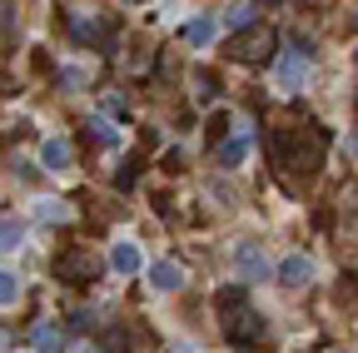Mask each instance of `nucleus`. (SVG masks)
Instances as JSON below:
<instances>
[{
  "label": "nucleus",
  "mask_w": 358,
  "mask_h": 353,
  "mask_svg": "<svg viewBox=\"0 0 358 353\" xmlns=\"http://www.w3.org/2000/svg\"><path fill=\"white\" fill-rule=\"evenodd\" d=\"M308 45H299L294 40V50L274 60V80H279V90H303V80H308Z\"/></svg>",
  "instance_id": "nucleus-3"
},
{
  "label": "nucleus",
  "mask_w": 358,
  "mask_h": 353,
  "mask_svg": "<svg viewBox=\"0 0 358 353\" xmlns=\"http://www.w3.org/2000/svg\"><path fill=\"white\" fill-rule=\"evenodd\" d=\"M55 274L65 279V284H90L100 274V259H90V254H65L60 264H55Z\"/></svg>",
  "instance_id": "nucleus-5"
},
{
  "label": "nucleus",
  "mask_w": 358,
  "mask_h": 353,
  "mask_svg": "<svg viewBox=\"0 0 358 353\" xmlns=\"http://www.w3.org/2000/svg\"><path fill=\"white\" fill-rule=\"evenodd\" d=\"M353 65H358V50H353Z\"/></svg>",
  "instance_id": "nucleus-23"
},
{
  "label": "nucleus",
  "mask_w": 358,
  "mask_h": 353,
  "mask_svg": "<svg viewBox=\"0 0 358 353\" xmlns=\"http://www.w3.org/2000/svg\"><path fill=\"white\" fill-rule=\"evenodd\" d=\"M150 284L159 294H179V289H185V264H179V259H155L150 264Z\"/></svg>",
  "instance_id": "nucleus-6"
},
{
  "label": "nucleus",
  "mask_w": 358,
  "mask_h": 353,
  "mask_svg": "<svg viewBox=\"0 0 358 353\" xmlns=\"http://www.w3.org/2000/svg\"><path fill=\"white\" fill-rule=\"evenodd\" d=\"M289 159H294L299 169H319V159H324V140H319V135H294Z\"/></svg>",
  "instance_id": "nucleus-9"
},
{
  "label": "nucleus",
  "mask_w": 358,
  "mask_h": 353,
  "mask_svg": "<svg viewBox=\"0 0 358 353\" xmlns=\"http://www.w3.org/2000/svg\"><path fill=\"white\" fill-rule=\"evenodd\" d=\"M214 35H219V20H209V15H194V20L185 25V45L204 50V45H214Z\"/></svg>",
  "instance_id": "nucleus-12"
},
{
  "label": "nucleus",
  "mask_w": 358,
  "mask_h": 353,
  "mask_svg": "<svg viewBox=\"0 0 358 353\" xmlns=\"http://www.w3.org/2000/svg\"><path fill=\"white\" fill-rule=\"evenodd\" d=\"M219 324H224V333H229L234 343H244V348L264 338V324H259L254 308L244 303L239 289H224V294H219Z\"/></svg>",
  "instance_id": "nucleus-1"
},
{
  "label": "nucleus",
  "mask_w": 358,
  "mask_h": 353,
  "mask_svg": "<svg viewBox=\"0 0 358 353\" xmlns=\"http://www.w3.org/2000/svg\"><path fill=\"white\" fill-rule=\"evenodd\" d=\"M70 35H75V40H95V35H100L95 15H70Z\"/></svg>",
  "instance_id": "nucleus-17"
},
{
  "label": "nucleus",
  "mask_w": 358,
  "mask_h": 353,
  "mask_svg": "<svg viewBox=\"0 0 358 353\" xmlns=\"http://www.w3.org/2000/svg\"><path fill=\"white\" fill-rule=\"evenodd\" d=\"M219 25H224V30H234V35L249 30V25H254V6H249V0H234V6H224Z\"/></svg>",
  "instance_id": "nucleus-14"
},
{
  "label": "nucleus",
  "mask_w": 358,
  "mask_h": 353,
  "mask_svg": "<svg viewBox=\"0 0 358 353\" xmlns=\"http://www.w3.org/2000/svg\"><path fill=\"white\" fill-rule=\"evenodd\" d=\"M40 164H45V169H70V164H75L70 140H60V135H55V140H45V145H40Z\"/></svg>",
  "instance_id": "nucleus-10"
},
{
  "label": "nucleus",
  "mask_w": 358,
  "mask_h": 353,
  "mask_svg": "<svg viewBox=\"0 0 358 353\" xmlns=\"http://www.w3.org/2000/svg\"><path fill=\"white\" fill-rule=\"evenodd\" d=\"M110 269L120 274V279H134L145 269V249L134 244V239H115V249H110Z\"/></svg>",
  "instance_id": "nucleus-4"
},
{
  "label": "nucleus",
  "mask_w": 358,
  "mask_h": 353,
  "mask_svg": "<svg viewBox=\"0 0 358 353\" xmlns=\"http://www.w3.org/2000/svg\"><path fill=\"white\" fill-rule=\"evenodd\" d=\"M264 6H279V0H264Z\"/></svg>",
  "instance_id": "nucleus-21"
},
{
  "label": "nucleus",
  "mask_w": 358,
  "mask_h": 353,
  "mask_svg": "<svg viewBox=\"0 0 358 353\" xmlns=\"http://www.w3.org/2000/svg\"><path fill=\"white\" fill-rule=\"evenodd\" d=\"M214 159H219V169H239L249 159V129H234V135L214 150Z\"/></svg>",
  "instance_id": "nucleus-8"
},
{
  "label": "nucleus",
  "mask_w": 358,
  "mask_h": 353,
  "mask_svg": "<svg viewBox=\"0 0 358 353\" xmlns=\"http://www.w3.org/2000/svg\"><path fill=\"white\" fill-rule=\"evenodd\" d=\"M239 274L254 284V279H268V259L259 244H239Z\"/></svg>",
  "instance_id": "nucleus-11"
},
{
  "label": "nucleus",
  "mask_w": 358,
  "mask_h": 353,
  "mask_svg": "<svg viewBox=\"0 0 358 353\" xmlns=\"http://www.w3.org/2000/svg\"><path fill=\"white\" fill-rule=\"evenodd\" d=\"M30 219H45V224H65V219H70V204H65V199H35V204H30Z\"/></svg>",
  "instance_id": "nucleus-15"
},
{
  "label": "nucleus",
  "mask_w": 358,
  "mask_h": 353,
  "mask_svg": "<svg viewBox=\"0 0 358 353\" xmlns=\"http://www.w3.org/2000/svg\"><path fill=\"white\" fill-rule=\"evenodd\" d=\"M15 298H20V279H15L10 269H0V308L15 303Z\"/></svg>",
  "instance_id": "nucleus-19"
},
{
  "label": "nucleus",
  "mask_w": 358,
  "mask_h": 353,
  "mask_svg": "<svg viewBox=\"0 0 358 353\" xmlns=\"http://www.w3.org/2000/svg\"><path fill=\"white\" fill-rule=\"evenodd\" d=\"M20 239H25V224H20V219H0V254H6V249H20Z\"/></svg>",
  "instance_id": "nucleus-16"
},
{
  "label": "nucleus",
  "mask_w": 358,
  "mask_h": 353,
  "mask_svg": "<svg viewBox=\"0 0 358 353\" xmlns=\"http://www.w3.org/2000/svg\"><path fill=\"white\" fill-rule=\"evenodd\" d=\"M90 135H95V145H120V129L110 120H90Z\"/></svg>",
  "instance_id": "nucleus-18"
},
{
  "label": "nucleus",
  "mask_w": 358,
  "mask_h": 353,
  "mask_svg": "<svg viewBox=\"0 0 358 353\" xmlns=\"http://www.w3.org/2000/svg\"><path fill=\"white\" fill-rule=\"evenodd\" d=\"M348 150H353V154H358V135H353V145H348Z\"/></svg>",
  "instance_id": "nucleus-20"
},
{
  "label": "nucleus",
  "mask_w": 358,
  "mask_h": 353,
  "mask_svg": "<svg viewBox=\"0 0 358 353\" xmlns=\"http://www.w3.org/2000/svg\"><path fill=\"white\" fill-rule=\"evenodd\" d=\"M334 353H343V348H334Z\"/></svg>",
  "instance_id": "nucleus-24"
},
{
  "label": "nucleus",
  "mask_w": 358,
  "mask_h": 353,
  "mask_svg": "<svg viewBox=\"0 0 358 353\" xmlns=\"http://www.w3.org/2000/svg\"><path fill=\"white\" fill-rule=\"evenodd\" d=\"M279 284H284V289L313 284V259H308V254H289V259L279 264Z\"/></svg>",
  "instance_id": "nucleus-7"
},
{
  "label": "nucleus",
  "mask_w": 358,
  "mask_h": 353,
  "mask_svg": "<svg viewBox=\"0 0 358 353\" xmlns=\"http://www.w3.org/2000/svg\"><path fill=\"white\" fill-rule=\"evenodd\" d=\"M30 338H35V353H65V329L55 324H35Z\"/></svg>",
  "instance_id": "nucleus-13"
},
{
  "label": "nucleus",
  "mask_w": 358,
  "mask_h": 353,
  "mask_svg": "<svg viewBox=\"0 0 358 353\" xmlns=\"http://www.w3.org/2000/svg\"><path fill=\"white\" fill-rule=\"evenodd\" d=\"M274 45H279V40H274V30H239L234 40H229V45H224V55H229V60H244V65H259V60H274Z\"/></svg>",
  "instance_id": "nucleus-2"
},
{
  "label": "nucleus",
  "mask_w": 358,
  "mask_h": 353,
  "mask_svg": "<svg viewBox=\"0 0 358 353\" xmlns=\"http://www.w3.org/2000/svg\"><path fill=\"white\" fill-rule=\"evenodd\" d=\"M124 6H140V0H124Z\"/></svg>",
  "instance_id": "nucleus-22"
}]
</instances>
